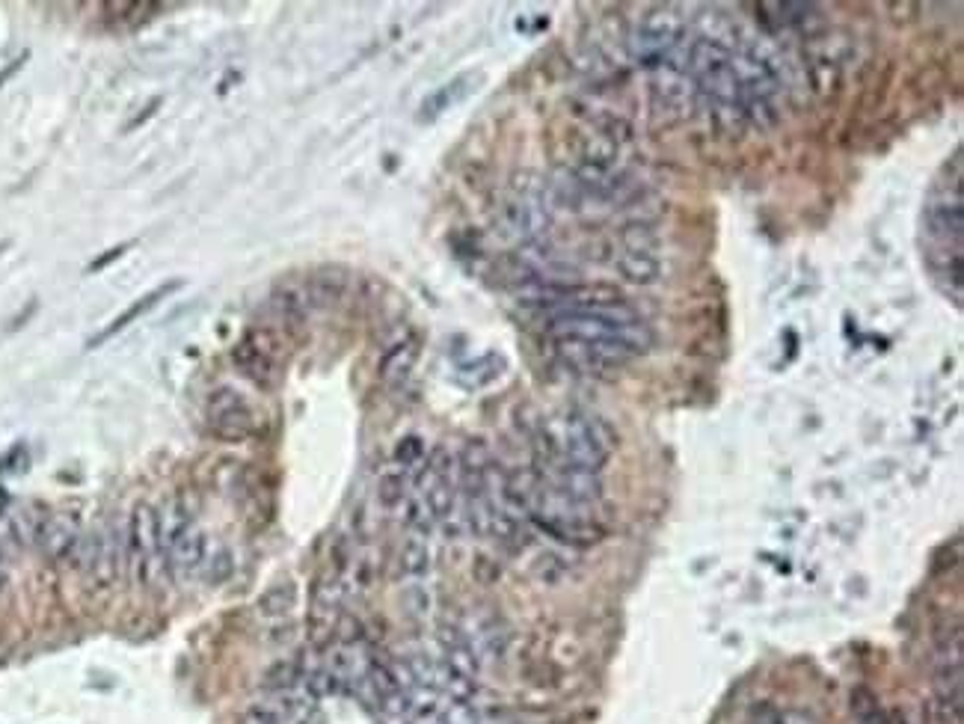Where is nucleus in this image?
I'll return each instance as SVG.
<instances>
[{
  "label": "nucleus",
  "mask_w": 964,
  "mask_h": 724,
  "mask_svg": "<svg viewBox=\"0 0 964 724\" xmlns=\"http://www.w3.org/2000/svg\"><path fill=\"white\" fill-rule=\"evenodd\" d=\"M469 81H472V77H458L454 84L442 86V90H437L431 98H425V104H421V114H419L421 123H431V119H437L442 111H449L451 104L460 102V98L469 93Z\"/></svg>",
  "instance_id": "obj_19"
},
{
  "label": "nucleus",
  "mask_w": 964,
  "mask_h": 724,
  "mask_svg": "<svg viewBox=\"0 0 964 724\" xmlns=\"http://www.w3.org/2000/svg\"><path fill=\"white\" fill-rule=\"evenodd\" d=\"M123 562H128V555H125V537L116 528V523H107V526L98 528V549H95V565L90 576L98 585L116 583V576L123 570Z\"/></svg>",
  "instance_id": "obj_8"
},
{
  "label": "nucleus",
  "mask_w": 964,
  "mask_h": 724,
  "mask_svg": "<svg viewBox=\"0 0 964 724\" xmlns=\"http://www.w3.org/2000/svg\"><path fill=\"white\" fill-rule=\"evenodd\" d=\"M42 523H45V517L42 514H36V508H21L19 514H12V537L19 541V544H36L39 532H42Z\"/></svg>",
  "instance_id": "obj_23"
},
{
  "label": "nucleus",
  "mask_w": 964,
  "mask_h": 724,
  "mask_svg": "<svg viewBox=\"0 0 964 724\" xmlns=\"http://www.w3.org/2000/svg\"><path fill=\"white\" fill-rule=\"evenodd\" d=\"M416 357H419V348H416V342L407 339V342H398L395 348L386 350L384 363H380V377H384L386 384H404L407 377H410L412 371V363H416Z\"/></svg>",
  "instance_id": "obj_17"
},
{
  "label": "nucleus",
  "mask_w": 964,
  "mask_h": 724,
  "mask_svg": "<svg viewBox=\"0 0 964 724\" xmlns=\"http://www.w3.org/2000/svg\"><path fill=\"white\" fill-rule=\"evenodd\" d=\"M7 505H10V496H7V493H3V490H0V514H3V511H7Z\"/></svg>",
  "instance_id": "obj_30"
},
{
  "label": "nucleus",
  "mask_w": 964,
  "mask_h": 724,
  "mask_svg": "<svg viewBox=\"0 0 964 724\" xmlns=\"http://www.w3.org/2000/svg\"><path fill=\"white\" fill-rule=\"evenodd\" d=\"M347 292V273L338 267H327L318 271L306 283V294H310V306H336Z\"/></svg>",
  "instance_id": "obj_15"
},
{
  "label": "nucleus",
  "mask_w": 964,
  "mask_h": 724,
  "mask_svg": "<svg viewBox=\"0 0 964 724\" xmlns=\"http://www.w3.org/2000/svg\"><path fill=\"white\" fill-rule=\"evenodd\" d=\"M404 496H407V479H404V472H386L384 479H380V484H377V499H380V505H386V508H395V505H401Z\"/></svg>",
  "instance_id": "obj_25"
},
{
  "label": "nucleus",
  "mask_w": 964,
  "mask_h": 724,
  "mask_svg": "<svg viewBox=\"0 0 964 724\" xmlns=\"http://www.w3.org/2000/svg\"><path fill=\"white\" fill-rule=\"evenodd\" d=\"M190 528H193V514H190V508L181 502V496L172 499V505H169L167 511H160L158 514V537H160V555H167L172 546L181 541V537L188 535Z\"/></svg>",
  "instance_id": "obj_13"
},
{
  "label": "nucleus",
  "mask_w": 964,
  "mask_h": 724,
  "mask_svg": "<svg viewBox=\"0 0 964 724\" xmlns=\"http://www.w3.org/2000/svg\"><path fill=\"white\" fill-rule=\"evenodd\" d=\"M241 724H282V718L271 706H253L241 715Z\"/></svg>",
  "instance_id": "obj_28"
},
{
  "label": "nucleus",
  "mask_w": 964,
  "mask_h": 724,
  "mask_svg": "<svg viewBox=\"0 0 964 724\" xmlns=\"http://www.w3.org/2000/svg\"><path fill=\"white\" fill-rule=\"evenodd\" d=\"M440 648H442V662H446L454 674L469 680L478 678L481 659H478L475 648H472V639H469L467 632L458 630V627H442Z\"/></svg>",
  "instance_id": "obj_10"
},
{
  "label": "nucleus",
  "mask_w": 964,
  "mask_h": 724,
  "mask_svg": "<svg viewBox=\"0 0 964 724\" xmlns=\"http://www.w3.org/2000/svg\"><path fill=\"white\" fill-rule=\"evenodd\" d=\"M294 606H297V585L291 583V579L271 585V588L259 597V615H262V618H276V621H280V618L291 615Z\"/></svg>",
  "instance_id": "obj_18"
},
{
  "label": "nucleus",
  "mask_w": 964,
  "mask_h": 724,
  "mask_svg": "<svg viewBox=\"0 0 964 724\" xmlns=\"http://www.w3.org/2000/svg\"><path fill=\"white\" fill-rule=\"evenodd\" d=\"M125 250H128V244L113 246V250H107V255H102V259H95V262L90 264V271H102V267H107V264H111V262H116V259H119V255H123Z\"/></svg>",
  "instance_id": "obj_29"
},
{
  "label": "nucleus",
  "mask_w": 964,
  "mask_h": 724,
  "mask_svg": "<svg viewBox=\"0 0 964 724\" xmlns=\"http://www.w3.org/2000/svg\"><path fill=\"white\" fill-rule=\"evenodd\" d=\"M751 724H814L810 718L798 713H789V710H777V706L757 704L751 710Z\"/></svg>",
  "instance_id": "obj_26"
},
{
  "label": "nucleus",
  "mask_w": 964,
  "mask_h": 724,
  "mask_svg": "<svg viewBox=\"0 0 964 724\" xmlns=\"http://www.w3.org/2000/svg\"><path fill=\"white\" fill-rule=\"evenodd\" d=\"M683 19L671 7L650 10L638 24L636 36H632V54L647 69L666 66L668 60L683 48Z\"/></svg>",
  "instance_id": "obj_2"
},
{
  "label": "nucleus",
  "mask_w": 964,
  "mask_h": 724,
  "mask_svg": "<svg viewBox=\"0 0 964 724\" xmlns=\"http://www.w3.org/2000/svg\"><path fill=\"white\" fill-rule=\"evenodd\" d=\"M125 555H128V565H132V574L137 576L140 585H151L155 574H158V565H167L160 562V537H158V511L149 508V505H137L128 520V532H125Z\"/></svg>",
  "instance_id": "obj_3"
},
{
  "label": "nucleus",
  "mask_w": 964,
  "mask_h": 724,
  "mask_svg": "<svg viewBox=\"0 0 964 724\" xmlns=\"http://www.w3.org/2000/svg\"><path fill=\"white\" fill-rule=\"evenodd\" d=\"M392 458L398 466L410 470V466H416V463L425 458V442H421V437H404V440L395 445Z\"/></svg>",
  "instance_id": "obj_27"
},
{
  "label": "nucleus",
  "mask_w": 964,
  "mask_h": 724,
  "mask_svg": "<svg viewBox=\"0 0 964 724\" xmlns=\"http://www.w3.org/2000/svg\"><path fill=\"white\" fill-rule=\"evenodd\" d=\"M208 549H211V541H208V535L202 532V528H190L188 535L181 537L172 549H169L167 555H164V562H167V567L172 570V574H181V576H190L197 574V570H202V565H206L208 558Z\"/></svg>",
  "instance_id": "obj_11"
},
{
  "label": "nucleus",
  "mask_w": 964,
  "mask_h": 724,
  "mask_svg": "<svg viewBox=\"0 0 964 724\" xmlns=\"http://www.w3.org/2000/svg\"><path fill=\"white\" fill-rule=\"evenodd\" d=\"M611 449H615V437L602 419L570 410L544 424V431L537 437V466H570V470L599 475Z\"/></svg>",
  "instance_id": "obj_1"
},
{
  "label": "nucleus",
  "mask_w": 964,
  "mask_h": 724,
  "mask_svg": "<svg viewBox=\"0 0 964 724\" xmlns=\"http://www.w3.org/2000/svg\"><path fill=\"white\" fill-rule=\"evenodd\" d=\"M77 537H81V526L72 514H54L45 517L42 532L36 537V546L51 558V562H69V555L75 549Z\"/></svg>",
  "instance_id": "obj_7"
},
{
  "label": "nucleus",
  "mask_w": 964,
  "mask_h": 724,
  "mask_svg": "<svg viewBox=\"0 0 964 724\" xmlns=\"http://www.w3.org/2000/svg\"><path fill=\"white\" fill-rule=\"evenodd\" d=\"M502 223L520 241H534V238H541L546 232L549 217H546L544 206L537 199L514 197L507 199L505 208H502Z\"/></svg>",
  "instance_id": "obj_6"
},
{
  "label": "nucleus",
  "mask_w": 964,
  "mask_h": 724,
  "mask_svg": "<svg viewBox=\"0 0 964 724\" xmlns=\"http://www.w3.org/2000/svg\"><path fill=\"white\" fill-rule=\"evenodd\" d=\"M176 288H178V283H164V285H160V288H155V292L143 294L140 301H134V306H128V309H125L123 315H119V318L113 321V324H107V327H104L102 333H98V336H95V339H90V348H98V345H102V342L113 339V336H116V333H123V329L128 327V324H134V321L143 318V315H146V312L155 309V306H158V303L164 301V297H167V294L176 292Z\"/></svg>",
  "instance_id": "obj_12"
},
{
  "label": "nucleus",
  "mask_w": 964,
  "mask_h": 724,
  "mask_svg": "<svg viewBox=\"0 0 964 724\" xmlns=\"http://www.w3.org/2000/svg\"><path fill=\"white\" fill-rule=\"evenodd\" d=\"M208 424L220 440H244L253 431V410L247 407L244 396L223 386L208 396Z\"/></svg>",
  "instance_id": "obj_4"
},
{
  "label": "nucleus",
  "mask_w": 964,
  "mask_h": 724,
  "mask_svg": "<svg viewBox=\"0 0 964 724\" xmlns=\"http://www.w3.org/2000/svg\"><path fill=\"white\" fill-rule=\"evenodd\" d=\"M926 227H929V235L941 238V241H950V238H953L955 244L962 241V229H964L962 190L953 193V199H950V193H944L941 199H932V202H929Z\"/></svg>",
  "instance_id": "obj_9"
},
{
  "label": "nucleus",
  "mask_w": 964,
  "mask_h": 724,
  "mask_svg": "<svg viewBox=\"0 0 964 724\" xmlns=\"http://www.w3.org/2000/svg\"><path fill=\"white\" fill-rule=\"evenodd\" d=\"M273 309L280 312V318L289 321V324H303L312 309L306 285L300 283L276 285V292H273Z\"/></svg>",
  "instance_id": "obj_16"
},
{
  "label": "nucleus",
  "mask_w": 964,
  "mask_h": 724,
  "mask_svg": "<svg viewBox=\"0 0 964 724\" xmlns=\"http://www.w3.org/2000/svg\"><path fill=\"white\" fill-rule=\"evenodd\" d=\"M852 713L858 724H893V718L879 706V697L863 686L852 692Z\"/></svg>",
  "instance_id": "obj_21"
},
{
  "label": "nucleus",
  "mask_w": 964,
  "mask_h": 724,
  "mask_svg": "<svg viewBox=\"0 0 964 724\" xmlns=\"http://www.w3.org/2000/svg\"><path fill=\"white\" fill-rule=\"evenodd\" d=\"M398 567H401L404 576H416V579L431 570V546L425 544V537L416 535L401 546Z\"/></svg>",
  "instance_id": "obj_20"
},
{
  "label": "nucleus",
  "mask_w": 964,
  "mask_h": 724,
  "mask_svg": "<svg viewBox=\"0 0 964 724\" xmlns=\"http://www.w3.org/2000/svg\"><path fill=\"white\" fill-rule=\"evenodd\" d=\"M232 363L247 380H253L262 389H271L273 380H276V359H273L271 345H262L259 333H250L244 342L234 345Z\"/></svg>",
  "instance_id": "obj_5"
},
{
  "label": "nucleus",
  "mask_w": 964,
  "mask_h": 724,
  "mask_svg": "<svg viewBox=\"0 0 964 724\" xmlns=\"http://www.w3.org/2000/svg\"><path fill=\"white\" fill-rule=\"evenodd\" d=\"M615 267L632 285H653L659 280V273H662L659 259L650 250H624L615 259Z\"/></svg>",
  "instance_id": "obj_14"
},
{
  "label": "nucleus",
  "mask_w": 964,
  "mask_h": 724,
  "mask_svg": "<svg viewBox=\"0 0 964 724\" xmlns=\"http://www.w3.org/2000/svg\"><path fill=\"white\" fill-rule=\"evenodd\" d=\"M234 570V558L226 546H217V549H208L206 565H202V576H206L211 585L226 583Z\"/></svg>",
  "instance_id": "obj_24"
},
{
  "label": "nucleus",
  "mask_w": 964,
  "mask_h": 724,
  "mask_svg": "<svg viewBox=\"0 0 964 724\" xmlns=\"http://www.w3.org/2000/svg\"><path fill=\"white\" fill-rule=\"evenodd\" d=\"M300 683H303V662H294V659H282L264 674V686L276 689V692L297 689Z\"/></svg>",
  "instance_id": "obj_22"
}]
</instances>
